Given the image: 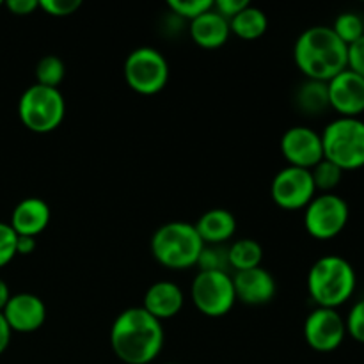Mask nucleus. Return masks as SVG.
<instances>
[{
  "label": "nucleus",
  "mask_w": 364,
  "mask_h": 364,
  "mask_svg": "<svg viewBox=\"0 0 364 364\" xmlns=\"http://www.w3.org/2000/svg\"><path fill=\"white\" fill-rule=\"evenodd\" d=\"M162 322L144 308L121 311L110 327V347L117 359L127 364H149L159 358L164 347Z\"/></svg>",
  "instance_id": "nucleus-1"
},
{
  "label": "nucleus",
  "mask_w": 364,
  "mask_h": 364,
  "mask_svg": "<svg viewBox=\"0 0 364 364\" xmlns=\"http://www.w3.org/2000/svg\"><path fill=\"white\" fill-rule=\"evenodd\" d=\"M294 59L308 80L329 82L347 70V45L331 27L315 25L297 38Z\"/></svg>",
  "instance_id": "nucleus-2"
},
{
  "label": "nucleus",
  "mask_w": 364,
  "mask_h": 364,
  "mask_svg": "<svg viewBox=\"0 0 364 364\" xmlns=\"http://www.w3.org/2000/svg\"><path fill=\"white\" fill-rule=\"evenodd\" d=\"M355 283L354 267L336 255L316 259L308 274V291L316 308L336 309L343 306L354 295Z\"/></svg>",
  "instance_id": "nucleus-3"
},
{
  "label": "nucleus",
  "mask_w": 364,
  "mask_h": 364,
  "mask_svg": "<svg viewBox=\"0 0 364 364\" xmlns=\"http://www.w3.org/2000/svg\"><path fill=\"white\" fill-rule=\"evenodd\" d=\"M203 245L194 224L173 220L153 233L151 255L166 269L185 270L198 265Z\"/></svg>",
  "instance_id": "nucleus-4"
},
{
  "label": "nucleus",
  "mask_w": 364,
  "mask_h": 364,
  "mask_svg": "<svg viewBox=\"0 0 364 364\" xmlns=\"http://www.w3.org/2000/svg\"><path fill=\"white\" fill-rule=\"evenodd\" d=\"M323 159L341 171L364 167V121L359 117H336L322 134Z\"/></svg>",
  "instance_id": "nucleus-5"
},
{
  "label": "nucleus",
  "mask_w": 364,
  "mask_h": 364,
  "mask_svg": "<svg viewBox=\"0 0 364 364\" xmlns=\"http://www.w3.org/2000/svg\"><path fill=\"white\" fill-rule=\"evenodd\" d=\"M66 116V100L55 87L34 84L23 91L18 102V117L27 130L50 134L57 130Z\"/></svg>",
  "instance_id": "nucleus-6"
},
{
  "label": "nucleus",
  "mask_w": 364,
  "mask_h": 364,
  "mask_svg": "<svg viewBox=\"0 0 364 364\" xmlns=\"http://www.w3.org/2000/svg\"><path fill=\"white\" fill-rule=\"evenodd\" d=\"M124 80L132 91L153 96L169 82V63L153 46L135 48L124 60Z\"/></svg>",
  "instance_id": "nucleus-7"
},
{
  "label": "nucleus",
  "mask_w": 364,
  "mask_h": 364,
  "mask_svg": "<svg viewBox=\"0 0 364 364\" xmlns=\"http://www.w3.org/2000/svg\"><path fill=\"white\" fill-rule=\"evenodd\" d=\"M191 299L201 315L226 316L237 302L233 277L226 272H198L192 281Z\"/></svg>",
  "instance_id": "nucleus-8"
},
{
  "label": "nucleus",
  "mask_w": 364,
  "mask_h": 364,
  "mask_svg": "<svg viewBox=\"0 0 364 364\" xmlns=\"http://www.w3.org/2000/svg\"><path fill=\"white\" fill-rule=\"evenodd\" d=\"M350 210L338 194H320L304 208V228L316 240H331L347 228Z\"/></svg>",
  "instance_id": "nucleus-9"
},
{
  "label": "nucleus",
  "mask_w": 364,
  "mask_h": 364,
  "mask_svg": "<svg viewBox=\"0 0 364 364\" xmlns=\"http://www.w3.org/2000/svg\"><path fill=\"white\" fill-rule=\"evenodd\" d=\"M270 194L279 208L304 210L316 196L311 171L287 166L274 176Z\"/></svg>",
  "instance_id": "nucleus-10"
},
{
  "label": "nucleus",
  "mask_w": 364,
  "mask_h": 364,
  "mask_svg": "<svg viewBox=\"0 0 364 364\" xmlns=\"http://www.w3.org/2000/svg\"><path fill=\"white\" fill-rule=\"evenodd\" d=\"M347 327L345 318L329 308H316L308 315L304 322V340L313 350L316 352H333L341 347Z\"/></svg>",
  "instance_id": "nucleus-11"
},
{
  "label": "nucleus",
  "mask_w": 364,
  "mask_h": 364,
  "mask_svg": "<svg viewBox=\"0 0 364 364\" xmlns=\"http://www.w3.org/2000/svg\"><path fill=\"white\" fill-rule=\"evenodd\" d=\"M281 153L288 166L313 169L323 160L322 135L309 127H291L281 137Z\"/></svg>",
  "instance_id": "nucleus-12"
},
{
  "label": "nucleus",
  "mask_w": 364,
  "mask_h": 364,
  "mask_svg": "<svg viewBox=\"0 0 364 364\" xmlns=\"http://www.w3.org/2000/svg\"><path fill=\"white\" fill-rule=\"evenodd\" d=\"M329 105L340 117H359L364 112V78L345 70L327 82Z\"/></svg>",
  "instance_id": "nucleus-13"
},
{
  "label": "nucleus",
  "mask_w": 364,
  "mask_h": 364,
  "mask_svg": "<svg viewBox=\"0 0 364 364\" xmlns=\"http://www.w3.org/2000/svg\"><path fill=\"white\" fill-rule=\"evenodd\" d=\"M2 315L13 333L31 334L41 329L45 323L46 306L38 295L16 294L11 295Z\"/></svg>",
  "instance_id": "nucleus-14"
},
{
  "label": "nucleus",
  "mask_w": 364,
  "mask_h": 364,
  "mask_svg": "<svg viewBox=\"0 0 364 364\" xmlns=\"http://www.w3.org/2000/svg\"><path fill=\"white\" fill-rule=\"evenodd\" d=\"M235 294L237 301L247 306L269 304L276 297V279L272 274L263 267H256L251 270H242L233 277Z\"/></svg>",
  "instance_id": "nucleus-15"
},
{
  "label": "nucleus",
  "mask_w": 364,
  "mask_h": 364,
  "mask_svg": "<svg viewBox=\"0 0 364 364\" xmlns=\"http://www.w3.org/2000/svg\"><path fill=\"white\" fill-rule=\"evenodd\" d=\"M50 206L41 198H25L14 206L11 213V228L18 237L36 238L50 224Z\"/></svg>",
  "instance_id": "nucleus-16"
},
{
  "label": "nucleus",
  "mask_w": 364,
  "mask_h": 364,
  "mask_svg": "<svg viewBox=\"0 0 364 364\" xmlns=\"http://www.w3.org/2000/svg\"><path fill=\"white\" fill-rule=\"evenodd\" d=\"M185 304V295L181 288L173 281H159L146 290L142 308L155 316L159 322L174 318Z\"/></svg>",
  "instance_id": "nucleus-17"
},
{
  "label": "nucleus",
  "mask_w": 364,
  "mask_h": 364,
  "mask_svg": "<svg viewBox=\"0 0 364 364\" xmlns=\"http://www.w3.org/2000/svg\"><path fill=\"white\" fill-rule=\"evenodd\" d=\"M188 32H191L192 41L205 50L220 48V46L226 45L231 34L230 21L220 16L217 11H213V7L196 20H192Z\"/></svg>",
  "instance_id": "nucleus-18"
},
{
  "label": "nucleus",
  "mask_w": 364,
  "mask_h": 364,
  "mask_svg": "<svg viewBox=\"0 0 364 364\" xmlns=\"http://www.w3.org/2000/svg\"><path fill=\"white\" fill-rule=\"evenodd\" d=\"M194 226L203 244H224L237 231V219L230 210L212 208L203 213Z\"/></svg>",
  "instance_id": "nucleus-19"
},
{
  "label": "nucleus",
  "mask_w": 364,
  "mask_h": 364,
  "mask_svg": "<svg viewBox=\"0 0 364 364\" xmlns=\"http://www.w3.org/2000/svg\"><path fill=\"white\" fill-rule=\"evenodd\" d=\"M295 107L306 116H320L331 109L327 82L306 78L295 91Z\"/></svg>",
  "instance_id": "nucleus-20"
},
{
  "label": "nucleus",
  "mask_w": 364,
  "mask_h": 364,
  "mask_svg": "<svg viewBox=\"0 0 364 364\" xmlns=\"http://www.w3.org/2000/svg\"><path fill=\"white\" fill-rule=\"evenodd\" d=\"M267 28H269L267 14L259 7L251 6V4L230 20L231 34L238 36V38L245 39V41L262 38L267 32Z\"/></svg>",
  "instance_id": "nucleus-21"
},
{
  "label": "nucleus",
  "mask_w": 364,
  "mask_h": 364,
  "mask_svg": "<svg viewBox=\"0 0 364 364\" xmlns=\"http://www.w3.org/2000/svg\"><path fill=\"white\" fill-rule=\"evenodd\" d=\"M228 252H230L231 269L237 272L256 269L263 259L262 245L252 238H240L228 247Z\"/></svg>",
  "instance_id": "nucleus-22"
},
{
  "label": "nucleus",
  "mask_w": 364,
  "mask_h": 364,
  "mask_svg": "<svg viewBox=\"0 0 364 364\" xmlns=\"http://www.w3.org/2000/svg\"><path fill=\"white\" fill-rule=\"evenodd\" d=\"M199 272H226L230 274V252L224 244H205L199 255Z\"/></svg>",
  "instance_id": "nucleus-23"
},
{
  "label": "nucleus",
  "mask_w": 364,
  "mask_h": 364,
  "mask_svg": "<svg viewBox=\"0 0 364 364\" xmlns=\"http://www.w3.org/2000/svg\"><path fill=\"white\" fill-rule=\"evenodd\" d=\"M311 171L313 183H315L316 191H320L322 194H333L334 188L341 183V178H343V171L336 166V164L329 162V160H320Z\"/></svg>",
  "instance_id": "nucleus-24"
},
{
  "label": "nucleus",
  "mask_w": 364,
  "mask_h": 364,
  "mask_svg": "<svg viewBox=\"0 0 364 364\" xmlns=\"http://www.w3.org/2000/svg\"><path fill=\"white\" fill-rule=\"evenodd\" d=\"M64 75H66V66L57 55H45L36 66V78L39 85L57 89V85L64 80Z\"/></svg>",
  "instance_id": "nucleus-25"
},
{
  "label": "nucleus",
  "mask_w": 364,
  "mask_h": 364,
  "mask_svg": "<svg viewBox=\"0 0 364 364\" xmlns=\"http://www.w3.org/2000/svg\"><path fill=\"white\" fill-rule=\"evenodd\" d=\"M331 28H333L334 34H336L347 46L355 43L359 38L364 36V21L363 18L355 13H341L340 16L334 20V25Z\"/></svg>",
  "instance_id": "nucleus-26"
},
{
  "label": "nucleus",
  "mask_w": 364,
  "mask_h": 364,
  "mask_svg": "<svg viewBox=\"0 0 364 364\" xmlns=\"http://www.w3.org/2000/svg\"><path fill=\"white\" fill-rule=\"evenodd\" d=\"M167 7L180 20L183 18V20L192 21L201 16V14H205L206 11L212 9L213 2L212 0H169Z\"/></svg>",
  "instance_id": "nucleus-27"
},
{
  "label": "nucleus",
  "mask_w": 364,
  "mask_h": 364,
  "mask_svg": "<svg viewBox=\"0 0 364 364\" xmlns=\"http://www.w3.org/2000/svg\"><path fill=\"white\" fill-rule=\"evenodd\" d=\"M18 235L9 223H0V269L11 263L16 256Z\"/></svg>",
  "instance_id": "nucleus-28"
},
{
  "label": "nucleus",
  "mask_w": 364,
  "mask_h": 364,
  "mask_svg": "<svg viewBox=\"0 0 364 364\" xmlns=\"http://www.w3.org/2000/svg\"><path fill=\"white\" fill-rule=\"evenodd\" d=\"M345 327H347V334L364 345V299L352 306L345 320Z\"/></svg>",
  "instance_id": "nucleus-29"
},
{
  "label": "nucleus",
  "mask_w": 364,
  "mask_h": 364,
  "mask_svg": "<svg viewBox=\"0 0 364 364\" xmlns=\"http://www.w3.org/2000/svg\"><path fill=\"white\" fill-rule=\"evenodd\" d=\"M82 6L80 0H39V9L55 18L70 16Z\"/></svg>",
  "instance_id": "nucleus-30"
},
{
  "label": "nucleus",
  "mask_w": 364,
  "mask_h": 364,
  "mask_svg": "<svg viewBox=\"0 0 364 364\" xmlns=\"http://www.w3.org/2000/svg\"><path fill=\"white\" fill-rule=\"evenodd\" d=\"M347 70L364 78V36L347 46Z\"/></svg>",
  "instance_id": "nucleus-31"
},
{
  "label": "nucleus",
  "mask_w": 364,
  "mask_h": 364,
  "mask_svg": "<svg viewBox=\"0 0 364 364\" xmlns=\"http://www.w3.org/2000/svg\"><path fill=\"white\" fill-rule=\"evenodd\" d=\"M247 6V0H217V2H213V11H217L220 16H224L230 21L231 18L237 16V14Z\"/></svg>",
  "instance_id": "nucleus-32"
},
{
  "label": "nucleus",
  "mask_w": 364,
  "mask_h": 364,
  "mask_svg": "<svg viewBox=\"0 0 364 364\" xmlns=\"http://www.w3.org/2000/svg\"><path fill=\"white\" fill-rule=\"evenodd\" d=\"M6 7L16 16H28L39 9V0H7Z\"/></svg>",
  "instance_id": "nucleus-33"
},
{
  "label": "nucleus",
  "mask_w": 364,
  "mask_h": 364,
  "mask_svg": "<svg viewBox=\"0 0 364 364\" xmlns=\"http://www.w3.org/2000/svg\"><path fill=\"white\" fill-rule=\"evenodd\" d=\"M11 336H13V331L9 329L6 318H4V315L0 313V355H2L4 352L7 350V347H9Z\"/></svg>",
  "instance_id": "nucleus-34"
},
{
  "label": "nucleus",
  "mask_w": 364,
  "mask_h": 364,
  "mask_svg": "<svg viewBox=\"0 0 364 364\" xmlns=\"http://www.w3.org/2000/svg\"><path fill=\"white\" fill-rule=\"evenodd\" d=\"M36 238L32 237H18L16 242V255L28 256L36 251Z\"/></svg>",
  "instance_id": "nucleus-35"
},
{
  "label": "nucleus",
  "mask_w": 364,
  "mask_h": 364,
  "mask_svg": "<svg viewBox=\"0 0 364 364\" xmlns=\"http://www.w3.org/2000/svg\"><path fill=\"white\" fill-rule=\"evenodd\" d=\"M11 299V291H9V287H7V283L4 279H0V313L4 311V308L7 306V302H9Z\"/></svg>",
  "instance_id": "nucleus-36"
},
{
  "label": "nucleus",
  "mask_w": 364,
  "mask_h": 364,
  "mask_svg": "<svg viewBox=\"0 0 364 364\" xmlns=\"http://www.w3.org/2000/svg\"><path fill=\"white\" fill-rule=\"evenodd\" d=\"M167 364H176V363H167Z\"/></svg>",
  "instance_id": "nucleus-37"
},
{
  "label": "nucleus",
  "mask_w": 364,
  "mask_h": 364,
  "mask_svg": "<svg viewBox=\"0 0 364 364\" xmlns=\"http://www.w3.org/2000/svg\"><path fill=\"white\" fill-rule=\"evenodd\" d=\"M0 6H2V2H0Z\"/></svg>",
  "instance_id": "nucleus-38"
}]
</instances>
